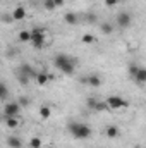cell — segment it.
Masks as SVG:
<instances>
[{"label": "cell", "instance_id": "6da1fadb", "mask_svg": "<svg viewBox=\"0 0 146 148\" xmlns=\"http://www.w3.org/2000/svg\"><path fill=\"white\" fill-rule=\"evenodd\" d=\"M53 66L60 71V73L67 74V76H72L76 71V60L72 57L65 55V53H57L53 57Z\"/></svg>", "mask_w": 146, "mask_h": 148}, {"label": "cell", "instance_id": "7a4b0ae2", "mask_svg": "<svg viewBox=\"0 0 146 148\" xmlns=\"http://www.w3.org/2000/svg\"><path fill=\"white\" fill-rule=\"evenodd\" d=\"M67 129L76 140H88L91 136V127L83 122H69Z\"/></svg>", "mask_w": 146, "mask_h": 148}, {"label": "cell", "instance_id": "3957f363", "mask_svg": "<svg viewBox=\"0 0 146 148\" xmlns=\"http://www.w3.org/2000/svg\"><path fill=\"white\" fill-rule=\"evenodd\" d=\"M129 74L138 84H146V67L138 66V64H131L129 66Z\"/></svg>", "mask_w": 146, "mask_h": 148}, {"label": "cell", "instance_id": "277c9868", "mask_svg": "<svg viewBox=\"0 0 146 148\" xmlns=\"http://www.w3.org/2000/svg\"><path fill=\"white\" fill-rule=\"evenodd\" d=\"M21 109H23V105H21L19 102H5L3 110H2L3 119H5V117H19Z\"/></svg>", "mask_w": 146, "mask_h": 148}, {"label": "cell", "instance_id": "5b68a950", "mask_svg": "<svg viewBox=\"0 0 146 148\" xmlns=\"http://www.w3.org/2000/svg\"><path fill=\"white\" fill-rule=\"evenodd\" d=\"M33 31V38H31V43H33V47L40 50V48H45V45H46V40H45V29H41V28H35V29H31Z\"/></svg>", "mask_w": 146, "mask_h": 148}, {"label": "cell", "instance_id": "8992f818", "mask_svg": "<svg viewBox=\"0 0 146 148\" xmlns=\"http://www.w3.org/2000/svg\"><path fill=\"white\" fill-rule=\"evenodd\" d=\"M105 102H107L108 109H124V107H129V102L124 100V98L119 97V95H110Z\"/></svg>", "mask_w": 146, "mask_h": 148}, {"label": "cell", "instance_id": "52a82bcc", "mask_svg": "<svg viewBox=\"0 0 146 148\" xmlns=\"http://www.w3.org/2000/svg\"><path fill=\"white\" fill-rule=\"evenodd\" d=\"M115 23H117V26H119L120 29H126V28L131 26V23H132V16H131L129 12H119L117 17H115Z\"/></svg>", "mask_w": 146, "mask_h": 148}, {"label": "cell", "instance_id": "ba28073f", "mask_svg": "<svg viewBox=\"0 0 146 148\" xmlns=\"http://www.w3.org/2000/svg\"><path fill=\"white\" fill-rule=\"evenodd\" d=\"M81 83H84V84H89L91 88H98V86H102V77H100V74H88L86 77H83L81 79Z\"/></svg>", "mask_w": 146, "mask_h": 148}, {"label": "cell", "instance_id": "9c48e42d", "mask_svg": "<svg viewBox=\"0 0 146 148\" xmlns=\"http://www.w3.org/2000/svg\"><path fill=\"white\" fill-rule=\"evenodd\" d=\"M17 74H19V76H26V77H29V79H36V76H38V73L29 66V64H23V66L17 69Z\"/></svg>", "mask_w": 146, "mask_h": 148}, {"label": "cell", "instance_id": "30bf717a", "mask_svg": "<svg viewBox=\"0 0 146 148\" xmlns=\"http://www.w3.org/2000/svg\"><path fill=\"white\" fill-rule=\"evenodd\" d=\"M12 19L14 21H23V19H26V9L23 7V5H17L14 10H12Z\"/></svg>", "mask_w": 146, "mask_h": 148}, {"label": "cell", "instance_id": "8fae6325", "mask_svg": "<svg viewBox=\"0 0 146 148\" xmlns=\"http://www.w3.org/2000/svg\"><path fill=\"white\" fill-rule=\"evenodd\" d=\"M50 79H52V74H48V73H38V76H36V83L40 86H46Z\"/></svg>", "mask_w": 146, "mask_h": 148}, {"label": "cell", "instance_id": "7c38bea8", "mask_svg": "<svg viewBox=\"0 0 146 148\" xmlns=\"http://www.w3.org/2000/svg\"><path fill=\"white\" fill-rule=\"evenodd\" d=\"M7 145H9V148H23V140L17 138V136H9Z\"/></svg>", "mask_w": 146, "mask_h": 148}, {"label": "cell", "instance_id": "4fadbf2b", "mask_svg": "<svg viewBox=\"0 0 146 148\" xmlns=\"http://www.w3.org/2000/svg\"><path fill=\"white\" fill-rule=\"evenodd\" d=\"M31 38H33V31L31 29H21L19 31V41L28 43V41H31Z\"/></svg>", "mask_w": 146, "mask_h": 148}, {"label": "cell", "instance_id": "5bb4252c", "mask_svg": "<svg viewBox=\"0 0 146 148\" xmlns=\"http://www.w3.org/2000/svg\"><path fill=\"white\" fill-rule=\"evenodd\" d=\"M105 134H107V138H110V140L117 138L119 136V127L113 126V124H110V126H107V129H105Z\"/></svg>", "mask_w": 146, "mask_h": 148}, {"label": "cell", "instance_id": "9a60e30c", "mask_svg": "<svg viewBox=\"0 0 146 148\" xmlns=\"http://www.w3.org/2000/svg\"><path fill=\"white\" fill-rule=\"evenodd\" d=\"M3 122H5V126H7L9 129H16V127L19 126V119H17V117H5Z\"/></svg>", "mask_w": 146, "mask_h": 148}, {"label": "cell", "instance_id": "2e32d148", "mask_svg": "<svg viewBox=\"0 0 146 148\" xmlns=\"http://www.w3.org/2000/svg\"><path fill=\"white\" fill-rule=\"evenodd\" d=\"M64 21H65L67 24H71V26H74V24H77L79 17H77V14H74V12H67V14L64 16Z\"/></svg>", "mask_w": 146, "mask_h": 148}, {"label": "cell", "instance_id": "e0dca14e", "mask_svg": "<svg viewBox=\"0 0 146 148\" xmlns=\"http://www.w3.org/2000/svg\"><path fill=\"white\" fill-rule=\"evenodd\" d=\"M100 31H102L103 35H112V33H113V24H112V23H102Z\"/></svg>", "mask_w": 146, "mask_h": 148}, {"label": "cell", "instance_id": "ac0fdd59", "mask_svg": "<svg viewBox=\"0 0 146 148\" xmlns=\"http://www.w3.org/2000/svg\"><path fill=\"white\" fill-rule=\"evenodd\" d=\"M40 115H41L43 119H50V115H52V109H50L48 105H41V107H40Z\"/></svg>", "mask_w": 146, "mask_h": 148}, {"label": "cell", "instance_id": "d6986e66", "mask_svg": "<svg viewBox=\"0 0 146 148\" xmlns=\"http://www.w3.org/2000/svg\"><path fill=\"white\" fill-rule=\"evenodd\" d=\"M81 41H83L84 45H93V43H96V38L93 36V35H89V33H86V35H83Z\"/></svg>", "mask_w": 146, "mask_h": 148}, {"label": "cell", "instance_id": "ffe728a7", "mask_svg": "<svg viewBox=\"0 0 146 148\" xmlns=\"http://www.w3.org/2000/svg\"><path fill=\"white\" fill-rule=\"evenodd\" d=\"M7 97H9L7 84H5V83H2V84H0V98H2V102H7Z\"/></svg>", "mask_w": 146, "mask_h": 148}, {"label": "cell", "instance_id": "44dd1931", "mask_svg": "<svg viewBox=\"0 0 146 148\" xmlns=\"http://www.w3.org/2000/svg\"><path fill=\"white\" fill-rule=\"evenodd\" d=\"M29 147L31 148H41V138H38V136L31 138V140H29Z\"/></svg>", "mask_w": 146, "mask_h": 148}, {"label": "cell", "instance_id": "7402d4cb", "mask_svg": "<svg viewBox=\"0 0 146 148\" xmlns=\"http://www.w3.org/2000/svg\"><path fill=\"white\" fill-rule=\"evenodd\" d=\"M43 7H45L46 10H55V9H57L53 0H43Z\"/></svg>", "mask_w": 146, "mask_h": 148}, {"label": "cell", "instance_id": "603a6c76", "mask_svg": "<svg viewBox=\"0 0 146 148\" xmlns=\"http://www.w3.org/2000/svg\"><path fill=\"white\" fill-rule=\"evenodd\" d=\"M17 102H19V103H21V105H23V107H28V105H29V103H31V100H29V98H28V97H21V98H19V100H17Z\"/></svg>", "mask_w": 146, "mask_h": 148}, {"label": "cell", "instance_id": "cb8c5ba5", "mask_svg": "<svg viewBox=\"0 0 146 148\" xmlns=\"http://www.w3.org/2000/svg\"><path fill=\"white\" fill-rule=\"evenodd\" d=\"M117 3H119V0H105V5H108V7H113Z\"/></svg>", "mask_w": 146, "mask_h": 148}, {"label": "cell", "instance_id": "d4e9b609", "mask_svg": "<svg viewBox=\"0 0 146 148\" xmlns=\"http://www.w3.org/2000/svg\"><path fill=\"white\" fill-rule=\"evenodd\" d=\"M53 2H55V7L59 9V7H62V5H64V2H65V0H53Z\"/></svg>", "mask_w": 146, "mask_h": 148}, {"label": "cell", "instance_id": "484cf974", "mask_svg": "<svg viewBox=\"0 0 146 148\" xmlns=\"http://www.w3.org/2000/svg\"><path fill=\"white\" fill-rule=\"evenodd\" d=\"M134 148H143V147H141V145H136V147H134Z\"/></svg>", "mask_w": 146, "mask_h": 148}]
</instances>
